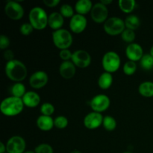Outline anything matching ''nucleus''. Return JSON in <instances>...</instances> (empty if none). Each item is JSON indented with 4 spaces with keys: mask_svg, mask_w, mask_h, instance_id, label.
Here are the masks:
<instances>
[{
    "mask_svg": "<svg viewBox=\"0 0 153 153\" xmlns=\"http://www.w3.org/2000/svg\"><path fill=\"white\" fill-rule=\"evenodd\" d=\"M6 76L14 83L22 82L28 76V70L24 63L19 60L13 59L6 62L4 66Z\"/></svg>",
    "mask_w": 153,
    "mask_h": 153,
    "instance_id": "1",
    "label": "nucleus"
},
{
    "mask_svg": "<svg viewBox=\"0 0 153 153\" xmlns=\"http://www.w3.org/2000/svg\"><path fill=\"white\" fill-rule=\"evenodd\" d=\"M24 105L22 99L17 97H6L1 101L0 104V111L1 114L6 117H16L22 113Z\"/></svg>",
    "mask_w": 153,
    "mask_h": 153,
    "instance_id": "2",
    "label": "nucleus"
},
{
    "mask_svg": "<svg viewBox=\"0 0 153 153\" xmlns=\"http://www.w3.org/2000/svg\"><path fill=\"white\" fill-rule=\"evenodd\" d=\"M49 16L46 10L41 7L36 6L31 9L28 13V20L34 29L41 31L48 25Z\"/></svg>",
    "mask_w": 153,
    "mask_h": 153,
    "instance_id": "3",
    "label": "nucleus"
},
{
    "mask_svg": "<svg viewBox=\"0 0 153 153\" xmlns=\"http://www.w3.org/2000/svg\"><path fill=\"white\" fill-rule=\"evenodd\" d=\"M52 39L55 47L60 50L68 49L72 46L73 42V37L71 32L65 28L53 31Z\"/></svg>",
    "mask_w": 153,
    "mask_h": 153,
    "instance_id": "4",
    "label": "nucleus"
},
{
    "mask_svg": "<svg viewBox=\"0 0 153 153\" xmlns=\"http://www.w3.org/2000/svg\"><path fill=\"white\" fill-rule=\"evenodd\" d=\"M102 66L105 72L114 73L121 66V58L120 55L114 51H108L104 54L102 59Z\"/></svg>",
    "mask_w": 153,
    "mask_h": 153,
    "instance_id": "5",
    "label": "nucleus"
},
{
    "mask_svg": "<svg viewBox=\"0 0 153 153\" xmlns=\"http://www.w3.org/2000/svg\"><path fill=\"white\" fill-rule=\"evenodd\" d=\"M105 32L110 36H117L126 29L125 22L118 16L109 17L103 24Z\"/></svg>",
    "mask_w": 153,
    "mask_h": 153,
    "instance_id": "6",
    "label": "nucleus"
},
{
    "mask_svg": "<svg viewBox=\"0 0 153 153\" xmlns=\"http://www.w3.org/2000/svg\"><path fill=\"white\" fill-rule=\"evenodd\" d=\"M20 1L18 0H10L6 2L4 11L9 19L17 21L20 20L23 17L25 10L20 4Z\"/></svg>",
    "mask_w": 153,
    "mask_h": 153,
    "instance_id": "7",
    "label": "nucleus"
},
{
    "mask_svg": "<svg viewBox=\"0 0 153 153\" xmlns=\"http://www.w3.org/2000/svg\"><path fill=\"white\" fill-rule=\"evenodd\" d=\"M111 105L110 98L103 94L94 96L90 101V106L93 111L102 113L109 108Z\"/></svg>",
    "mask_w": 153,
    "mask_h": 153,
    "instance_id": "8",
    "label": "nucleus"
},
{
    "mask_svg": "<svg viewBox=\"0 0 153 153\" xmlns=\"http://www.w3.org/2000/svg\"><path fill=\"white\" fill-rule=\"evenodd\" d=\"M26 149L25 139L19 135H13L6 143L7 153H24Z\"/></svg>",
    "mask_w": 153,
    "mask_h": 153,
    "instance_id": "9",
    "label": "nucleus"
},
{
    "mask_svg": "<svg viewBox=\"0 0 153 153\" xmlns=\"http://www.w3.org/2000/svg\"><path fill=\"white\" fill-rule=\"evenodd\" d=\"M108 13L107 6L104 5L100 1L94 4L91 11V16L93 21L96 23L104 24L105 22L109 18Z\"/></svg>",
    "mask_w": 153,
    "mask_h": 153,
    "instance_id": "10",
    "label": "nucleus"
},
{
    "mask_svg": "<svg viewBox=\"0 0 153 153\" xmlns=\"http://www.w3.org/2000/svg\"><path fill=\"white\" fill-rule=\"evenodd\" d=\"M71 61L78 68L85 69L91 65V56L87 51L79 49L73 52Z\"/></svg>",
    "mask_w": 153,
    "mask_h": 153,
    "instance_id": "11",
    "label": "nucleus"
},
{
    "mask_svg": "<svg viewBox=\"0 0 153 153\" xmlns=\"http://www.w3.org/2000/svg\"><path fill=\"white\" fill-rule=\"evenodd\" d=\"M104 117L101 113L91 111L89 112L83 120V123L85 128L90 130L97 129L102 126Z\"/></svg>",
    "mask_w": 153,
    "mask_h": 153,
    "instance_id": "12",
    "label": "nucleus"
},
{
    "mask_svg": "<svg viewBox=\"0 0 153 153\" xmlns=\"http://www.w3.org/2000/svg\"><path fill=\"white\" fill-rule=\"evenodd\" d=\"M49 82V76L43 70H38L31 75L28 82L30 86L34 89H40L46 86Z\"/></svg>",
    "mask_w": 153,
    "mask_h": 153,
    "instance_id": "13",
    "label": "nucleus"
},
{
    "mask_svg": "<svg viewBox=\"0 0 153 153\" xmlns=\"http://www.w3.org/2000/svg\"><path fill=\"white\" fill-rule=\"evenodd\" d=\"M88 25V19L83 15L76 13L70 19L69 22V28L70 31L74 34H81L83 32Z\"/></svg>",
    "mask_w": 153,
    "mask_h": 153,
    "instance_id": "14",
    "label": "nucleus"
},
{
    "mask_svg": "<svg viewBox=\"0 0 153 153\" xmlns=\"http://www.w3.org/2000/svg\"><path fill=\"white\" fill-rule=\"evenodd\" d=\"M144 55L143 49L140 44L137 43H130L126 48V56L128 61L137 63L140 61Z\"/></svg>",
    "mask_w": 153,
    "mask_h": 153,
    "instance_id": "15",
    "label": "nucleus"
},
{
    "mask_svg": "<svg viewBox=\"0 0 153 153\" xmlns=\"http://www.w3.org/2000/svg\"><path fill=\"white\" fill-rule=\"evenodd\" d=\"M76 73V67L71 61H63L59 66L60 76L64 79H71Z\"/></svg>",
    "mask_w": 153,
    "mask_h": 153,
    "instance_id": "16",
    "label": "nucleus"
},
{
    "mask_svg": "<svg viewBox=\"0 0 153 153\" xmlns=\"http://www.w3.org/2000/svg\"><path fill=\"white\" fill-rule=\"evenodd\" d=\"M22 102L25 107L34 108L40 105L41 99L37 92L33 91H27L26 94L22 98Z\"/></svg>",
    "mask_w": 153,
    "mask_h": 153,
    "instance_id": "17",
    "label": "nucleus"
},
{
    "mask_svg": "<svg viewBox=\"0 0 153 153\" xmlns=\"http://www.w3.org/2000/svg\"><path fill=\"white\" fill-rule=\"evenodd\" d=\"M64 23V18L59 12H52L49 15L48 25L54 31H57L61 28Z\"/></svg>",
    "mask_w": 153,
    "mask_h": 153,
    "instance_id": "18",
    "label": "nucleus"
},
{
    "mask_svg": "<svg viewBox=\"0 0 153 153\" xmlns=\"http://www.w3.org/2000/svg\"><path fill=\"white\" fill-rule=\"evenodd\" d=\"M37 128L43 131H49L55 127L54 125V119L52 117L40 115L37 117L36 120Z\"/></svg>",
    "mask_w": 153,
    "mask_h": 153,
    "instance_id": "19",
    "label": "nucleus"
},
{
    "mask_svg": "<svg viewBox=\"0 0 153 153\" xmlns=\"http://www.w3.org/2000/svg\"><path fill=\"white\" fill-rule=\"evenodd\" d=\"M93 6L94 4L91 0H79L75 4L74 9L76 13L85 16L88 13H91Z\"/></svg>",
    "mask_w": 153,
    "mask_h": 153,
    "instance_id": "20",
    "label": "nucleus"
},
{
    "mask_svg": "<svg viewBox=\"0 0 153 153\" xmlns=\"http://www.w3.org/2000/svg\"><path fill=\"white\" fill-rule=\"evenodd\" d=\"M114 79L111 73L104 72L100 76L98 79V85L102 90H108L111 87Z\"/></svg>",
    "mask_w": 153,
    "mask_h": 153,
    "instance_id": "21",
    "label": "nucleus"
},
{
    "mask_svg": "<svg viewBox=\"0 0 153 153\" xmlns=\"http://www.w3.org/2000/svg\"><path fill=\"white\" fill-rule=\"evenodd\" d=\"M138 92L140 96L145 98L153 97V82L146 81L140 83L138 87Z\"/></svg>",
    "mask_w": 153,
    "mask_h": 153,
    "instance_id": "22",
    "label": "nucleus"
},
{
    "mask_svg": "<svg viewBox=\"0 0 153 153\" xmlns=\"http://www.w3.org/2000/svg\"><path fill=\"white\" fill-rule=\"evenodd\" d=\"M118 7L124 13L131 14L136 7V1L134 0H119Z\"/></svg>",
    "mask_w": 153,
    "mask_h": 153,
    "instance_id": "23",
    "label": "nucleus"
},
{
    "mask_svg": "<svg viewBox=\"0 0 153 153\" xmlns=\"http://www.w3.org/2000/svg\"><path fill=\"white\" fill-rule=\"evenodd\" d=\"M125 25L126 28L135 31L140 27V18L134 14H129L126 17L125 20Z\"/></svg>",
    "mask_w": 153,
    "mask_h": 153,
    "instance_id": "24",
    "label": "nucleus"
},
{
    "mask_svg": "<svg viewBox=\"0 0 153 153\" xmlns=\"http://www.w3.org/2000/svg\"><path fill=\"white\" fill-rule=\"evenodd\" d=\"M26 92L25 86L22 82L14 83L10 88V94H11L12 97L22 99L23 96L26 94Z\"/></svg>",
    "mask_w": 153,
    "mask_h": 153,
    "instance_id": "25",
    "label": "nucleus"
},
{
    "mask_svg": "<svg viewBox=\"0 0 153 153\" xmlns=\"http://www.w3.org/2000/svg\"><path fill=\"white\" fill-rule=\"evenodd\" d=\"M117 121L114 117H113L112 116H109V115L104 117V119H103L102 122V126L106 131H114L117 128Z\"/></svg>",
    "mask_w": 153,
    "mask_h": 153,
    "instance_id": "26",
    "label": "nucleus"
},
{
    "mask_svg": "<svg viewBox=\"0 0 153 153\" xmlns=\"http://www.w3.org/2000/svg\"><path fill=\"white\" fill-rule=\"evenodd\" d=\"M140 65L145 70H151L153 69V57L149 53L144 54L140 61Z\"/></svg>",
    "mask_w": 153,
    "mask_h": 153,
    "instance_id": "27",
    "label": "nucleus"
},
{
    "mask_svg": "<svg viewBox=\"0 0 153 153\" xmlns=\"http://www.w3.org/2000/svg\"><path fill=\"white\" fill-rule=\"evenodd\" d=\"M137 69V63L128 61L123 66V72L126 76H132L136 73Z\"/></svg>",
    "mask_w": 153,
    "mask_h": 153,
    "instance_id": "28",
    "label": "nucleus"
},
{
    "mask_svg": "<svg viewBox=\"0 0 153 153\" xmlns=\"http://www.w3.org/2000/svg\"><path fill=\"white\" fill-rule=\"evenodd\" d=\"M120 37L121 39H122L125 43L130 44V43H134V41L135 40L136 34L134 31L128 29V28H126V29L123 31L122 34H120Z\"/></svg>",
    "mask_w": 153,
    "mask_h": 153,
    "instance_id": "29",
    "label": "nucleus"
},
{
    "mask_svg": "<svg viewBox=\"0 0 153 153\" xmlns=\"http://www.w3.org/2000/svg\"><path fill=\"white\" fill-rule=\"evenodd\" d=\"M59 13L64 16V18L71 19L75 15V9L70 4H64L60 7Z\"/></svg>",
    "mask_w": 153,
    "mask_h": 153,
    "instance_id": "30",
    "label": "nucleus"
},
{
    "mask_svg": "<svg viewBox=\"0 0 153 153\" xmlns=\"http://www.w3.org/2000/svg\"><path fill=\"white\" fill-rule=\"evenodd\" d=\"M55 106L50 102H44L41 105L40 108V111L41 115L52 117V115L55 113Z\"/></svg>",
    "mask_w": 153,
    "mask_h": 153,
    "instance_id": "31",
    "label": "nucleus"
},
{
    "mask_svg": "<svg viewBox=\"0 0 153 153\" xmlns=\"http://www.w3.org/2000/svg\"><path fill=\"white\" fill-rule=\"evenodd\" d=\"M69 124L68 119L65 116L63 115H60V116L56 117L54 119V125H55V128H58V129H64L67 127Z\"/></svg>",
    "mask_w": 153,
    "mask_h": 153,
    "instance_id": "32",
    "label": "nucleus"
},
{
    "mask_svg": "<svg viewBox=\"0 0 153 153\" xmlns=\"http://www.w3.org/2000/svg\"><path fill=\"white\" fill-rule=\"evenodd\" d=\"M35 153H54V149L52 146L49 143H40L34 148Z\"/></svg>",
    "mask_w": 153,
    "mask_h": 153,
    "instance_id": "33",
    "label": "nucleus"
},
{
    "mask_svg": "<svg viewBox=\"0 0 153 153\" xmlns=\"http://www.w3.org/2000/svg\"><path fill=\"white\" fill-rule=\"evenodd\" d=\"M34 30V27L31 25V24L29 22L22 24L20 25V28H19V31H20L21 34L23 36L30 35Z\"/></svg>",
    "mask_w": 153,
    "mask_h": 153,
    "instance_id": "34",
    "label": "nucleus"
},
{
    "mask_svg": "<svg viewBox=\"0 0 153 153\" xmlns=\"http://www.w3.org/2000/svg\"><path fill=\"white\" fill-rule=\"evenodd\" d=\"M10 40L7 35L1 34L0 35V49L1 50H7L10 46Z\"/></svg>",
    "mask_w": 153,
    "mask_h": 153,
    "instance_id": "35",
    "label": "nucleus"
},
{
    "mask_svg": "<svg viewBox=\"0 0 153 153\" xmlns=\"http://www.w3.org/2000/svg\"><path fill=\"white\" fill-rule=\"evenodd\" d=\"M73 55V52L70 49H62L59 52V57L63 61H70Z\"/></svg>",
    "mask_w": 153,
    "mask_h": 153,
    "instance_id": "36",
    "label": "nucleus"
},
{
    "mask_svg": "<svg viewBox=\"0 0 153 153\" xmlns=\"http://www.w3.org/2000/svg\"><path fill=\"white\" fill-rule=\"evenodd\" d=\"M61 1L60 0H43V4L48 7H55L60 4Z\"/></svg>",
    "mask_w": 153,
    "mask_h": 153,
    "instance_id": "37",
    "label": "nucleus"
},
{
    "mask_svg": "<svg viewBox=\"0 0 153 153\" xmlns=\"http://www.w3.org/2000/svg\"><path fill=\"white\" fill-rule=\"evenodd\" d=\"M3 57H4L6 62H7V61H12V60L14 59V54H13V51H11L10 49H7L3 53Z\"/></svg>",
    "mask_w": 153,
    "mask_h": 153,
    "instance_id": "38",
    "label": "nucleus"
},
{
    "mask_svg": "<svg viewBox=\"0 0 153 153\" xmlns=\"http://www.w3.org/2000/svg\"><path fill=\"white\" fill-rule=\"evenodd\" d=\"M6 144H4L3 142H0V153H6Z\"/></svg>",
    "mask_w": 153,
    "mask_h": 153,
    "instance_id": "39",
    "label": "nucleus"
},
{
    "mask_svg": "<svg viewBox=\"0 0 153 153\" xmlns=\"http://www.w3.org/2000/svg\"><path fill=\"white\" fill-rule=\"evenodd\" d=\"M100 2H101L102 4H104V5L108 6V5H109V4H111V3L113 2V1H112V0H101V1H100Z\"/></svg>",
    "mask_w": 153,
    "mask_h": 153,
    "instance_id": "40",
    "label": "nucleus"
},
{
    "mask_svg": "<svg viewBox=\"0 0 153 153\" xmlns=\"http://www.w3.org/2000/svg\"><path fill=\"white\" fill-rule=\"evenodd\" d=\"M70 153H82L81 152L80 150H78V149H74V150H73L72 152H70Z\"/></svg>",
    "mask_w": 153,
    "mask_h": 153,
    "instance_id": "41",
    "label": "nucleus"
},
{
    "mask_svg": "<svg viewBox=\"0 0 153 153\" xmlns=\"http://www.w3.org/2000/svg\"><path fill=\"white\" fill-rule=\"evenodd\" d=\"M149 54L153 57V45L152 46V47L150 48V51H149Z\"/></svg>",
    "mask_w": 153,
    "mask_h": 153,
    "instance_id": "42",
    "label": "nucleus"
},
{
    "mask_svg": "<svg viewBox=\"0 0 153 153\" xmlns=\"http://www.w3.org/2000/svg\"><path fill=\"white\" fill-rule=\"evenodd\" d=\"M24 153H35L34 151H31V150H28V151H25Z\"/></svg>",
    "mask_w": 153,
    "mask_h": 153,
    "instance_id": "43",
    "label": "nucleus"
},
{
    "mask_svg": "<svg viewBox=\"0 0 153 153\" xmlns=\"http://www.w3.org/2000/svg\"><path fill=\"white\" fill-rule=\"evenodd\" d=\"M123 153H133V152H129V151H126V152H124Z\"/></svg>",
    "mask_w": 153,
    "mask_h": 153,
    "instance_id": "44",
    "label": "nucleus"
},
{
    "mask_svg": "<svg viewBox=\"0 0 153 153\" xmlns=\"http://www.w3.org/2000/svg\"><path fill=\"white\" fill-rule=\"evenodd\" d=\"M6 153H7V152H6Z\"/></svg>",
    "mask_w": 153,
    "mask_h": 153,
    "instance_id": "45",
    "label": "nucleus"
}]
</instances>
